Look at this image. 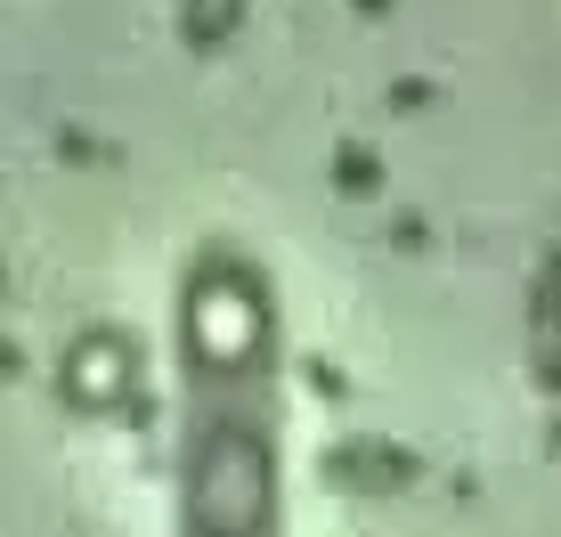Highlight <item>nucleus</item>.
Segmentation results:
<instances>
[{
	"label": "nucleus",
	"mask_w": 561,
	"mask_h": 537,
	"mask_svg": "<svg viewBox=\"0 0 561 537\" xmlns=\"http://www.w3.org/2000/svg\"><path fill=\"white\" fill-rule=\"evenodd\" d=\"M196 513L211 537H253L268 522V465L253 439H220L204 456V481H196Z\"/></svg>",
	"instance_id": "f257e3e1"
},
{
	"label": "nucleus",
	"mask_w": 561,
	"mask_h": 537,
	"mask_svg": "<svg viewBox=\"0 0 561 537\" xmlns=\"http://www.w3.org/2000/svg\"><path fill=\"white\" fill-rule=\"evenodd\" d=\"M187 334H196V351L220 358V367L253 358L261 351V301H253V285H244L237 268L196 277V294H187Z\"/></svg>",
	"instance_id": "f03ea898"
},
{
	"label": "nucleus",
	"mask_w": 561,
	"mask_h": 537,
	"mask_svg": "<svg viewBox=\"0 0 561 537\" xmlns=\"http://www.w3.org/2000/svg\"><path fill=\"white\" fill-rule=\"evenodd\" d=\"M66 391L73 399H99V408H106V399H123L130 391V351L114 334H90L82 351L66 358Z\"/></svg>",
	"instance_id": "7ed1b4c3"
},
{
	"label": "nucleus",
	"mask_w": 561,
	"mask_h": 537,
	"mask_svg": "<svg viewBox=\"0 0 561 537\" xmlns=\"http://www.w3.org/2000/svg\"><path fill=\"white\" fill-rule=\"evenodd\" d=\"M237 25V0H187V42H220Z\"/></svg>",
	"instance_id": "20e7f679"
}]
</instances>
